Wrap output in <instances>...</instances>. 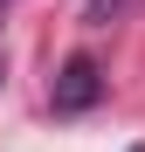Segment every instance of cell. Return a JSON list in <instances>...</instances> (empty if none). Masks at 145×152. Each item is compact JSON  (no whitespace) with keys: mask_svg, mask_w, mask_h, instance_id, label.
<instances>
[{"mask_svg":"<svg viewBox=\"0 0 145 152\" xmlns=\"http://www.w3.org/2000/svg\"><path fill=\"white\" fill-rule=\"evenodd\" d=\"M97 90H104L97 62H90V56H69V62H62V83H55V111H90Z\"/></svg>","mask_w":145,"mask_h":152,"instance_id":"cell-1","label":"cell"},{"mask_svg":"<svg viewBox=\"0 0 145 152\" xmlns=\"http://www.w3.org/2000/svg\"><path fill=\"white\" fill-rule=\"evenodd\" d=\"M0 7H7V0H0Z\"/></svg>","mask_w":145,"mask_h":152,"instance_id":"cell-2","label":"cell"}]
</instances>
